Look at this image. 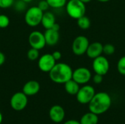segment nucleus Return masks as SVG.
<instances>
[{"label": "nucleus", "instance_id": "473e14b6", "mask_svg": "<svg viewBox=\"0 0 125 124\" xmlns=\"http://www.w3.org/2000/svg\"><path fill=\"white\" fill-rule=\"evenodd\" d=\"M81 1L83 3H84V4H87V3H89V2L92 1V0H81Z\"/></svg>", "mask_w": 125, "mask_h": 124}, {"label": "nucleus", "instance_id": "9b49d317", "mask_svg": "<svg viewBox=\"0 0 125 124\" xmlns=\"http://www.w3.org/2000/svg\"><path fill=\"white\" fill-rule=\"evenodd\" d=\"M56 64V61L51 53H45L38 58V68L43 72H49Z\"/></svg>", "mask_w": 125, "mask_h": 124}, {"label": "nucleus", "instance_id": "dca6fc26", "mask_svg": "<svg viewBox=\"0 0 125 124\" xmlns=\"http://www.w3.org/2000/svg\"><path fill=\"white\" fill-rule=\"evenodd\" d=\"M56 23V17L51 12L45 11L43 13L41 24L45 29H51Z\"/></svg>", "mask_w": 125, "mask_h": 124}, {"label": "nucleus", "instance_id": "f3484780", "mask_svg": "<svg viewBox=\"0 0 125 124\" xmlns=\"http://www.w3.org/2000/svg\"><path fill=\"white\" fill-rule=\"evenodd\" d=\"M98 122H99L98 115L90 111L83 115L80 120L81 124H97Z\"/></svg>", "mask_w": 125, "mask_h": 124}, {"label": "nucleus", "instance_id": "4be33fe9", "mask_svg": "<svg viewBox=\"0 0 125 124\" xmlns=\"http://www.w3.org/2000/svg\"><path fill=\"white\" fill-rule=\"evenodd\" d=\"M117 70L122 75L125 76V56L119 58L117 62Z\"/></svg>", "mask_w": 125, "mask_h": 124}, {"label": "nucleus", "instance_id": "1a4fd4ad", "mask_svg": "<svg viewBox=\"0 0 125 124\" xmlns=\"http://www.w3.org/2000/svg\"><path fill=\"white\" fill-rule=\"evenodd\" d=\"M28 104V96L23 92L14 94L10 99V106L15 111H21L26 108Z\"/></svg>", "mask_w": 125, "mask_h": 124}, {"label": "nucleus", "instance_id": "423d86ee", "mask_svg": "<svg viewBox=\"0 0 125 124\" xmlns=\"http://www.w3.org/2000/svg\"><path fill=\"white\" fill-rule=\"evenodd\" d=\"M90 42L88 38L85 36L80 35L76 37L72 44V50L75 56H83L86 53L87 48Z\"/></svg>", "mask_w": 125, "mask_h": 124}, {"label": "nucleus", "instance_id": "aec40b11", "mask_svg": "<svg viewBox=\"0 0 125 124\" xmlns=\"http://www.w3.org/2000/svg\"><path fill=\"white\" fill-rule=\"evenodd\" d=\"M50 7L53 9H59L64 7L67 2V0H46Z\"/></svg>", "mask_w": 125, "mask_h": 124}, {"label": "nucleus", "instance_id": "6e6552de", "mask_svg": "<svg viewBox=\"0 0 125 124\" xmlns=\"http://www.w3.org/2000/svg\"><path fill=\"white\" fill-rule=\"evenodd\" d=\"M92 78V72L86 67H78L73 72L72 79L79 85L87 84Z\"/></svg>", "mask_w": 125, "mask_h": 124}, {"label": "nucleus", "instance_id": "a878e982", "mask_svg": "<svg viewBox=\"0 0 125 124\" xmlns=\"http://www.w3.org/2000/svg\"><path fill=\"white\" fill-rule=\"evenodd\" d=\"M15 0H0V8L7 9L13 6Z\"/></svg>", "mask_w": 125, "mask_h": 124}, {"label": "nucleus", "instance_id": "2f4dec72", "mask_svg": "<svg viewBox=\"0 0 125 124\" xmlns=\"http://www.w3.org/2000/svg\"><path fill=\"white\" fill-rule=\"evenodd\" d=\"M51 29H54V30H56V31H59L60 26H59L58 23H56L53 26V27H52Z\"/></svg>", "mask_w": 125, "mask_h": 124}, {"label": "nucleus", "instance_id": "f257e3e1", "mask_svg": "<svg viewBox=\"0 0 125 124\" xmlns=\"http://www.w3.org/2000/svg\"><path fill=\"white\" fill-rule=\"evenodd\" d=\"M112 103L111 96L106 92L96 93L91 102L89 103V109L97 115H102L107 112Z\"/></svg>", "mask_w": 125, "mask_h": 124}, {"label": "nucleus", "instance_id": "2eb2a0df", "mask_svg": "<svg viewBox=\"0 0 125 124\" xmlns=\"http://www.w3.org/2000/svg\"><path fill=\"white\" fill-rule=\"evenodd\" d=\"M44 36L46 42V45L49 46H53L56 45L59 40V32L53 29H45Z\"/></svg>", "mask_w": 125, "mask_h": 124}, {"label": "nucleus", "instance_id": "bb28decb", "mask_svg": "<svg viewBox=\"0 0 125 124\" xmlns=\"http://www.w3.org/2000/svg\"><path fill=\"white\" fill-rule=\"evenodd\" d=\"M37 7H38L41 10H42L43 12L47 11L48 9L50 7H49V4H48V1H47L46 0H42V1H40L38 3Z\"/></svg>", "mask_w": 125, "mask_h": 124}, {"label": "nucleus", "instance_id": "c85d7f7f", "mask_svg": "<svg viewBox=\"0 0 125 124\" xmlns=\"http://www.w3.org/2000/svg\"><path fill=\"white\" fill-rule=\"evenodd\" d=\"M51 54H52L53 57L54 58V59H55L56 61H59V60H60L61 58H62V53H61L60 51L56 50V51L53 52V53H51Z\"/></svg>", "mask_w": 125, "mask_h": 124}, {"label": "nucleus", "instance_id": "7ed1b4c3", "mask_svg": "<svg viewBox=\"0 0 125 124\" xmlns=\"http://www.w3.org/2000/svg\"><path fill=\"white\" fill-rule=\"evenodd\" d=\"M65 7L67 15L73 19L78 20L85 15L86 5L81 0H69Z\"/></svg>", "mask_w": 125, "mask_h": 124}, {"label": "nucleus", "instance_id": "c9c22d12", "mask_svg": "<svg viewBox=\"0 0 125 124\" xmlns=\"http://www.w3.org/2000/svg\"><path fill=\"white\" fill-rule=\"evenodd\" d=\"M24 2H26V4H28V3H30V2H31L33 0H23Z\"/></svg>", "mask_w": 125, "mask_h": 124}, {"label": "nucleus", "instance_id": "c756f323", "mask_svg": "<svg viewBox=\"0 0 125 124\" xmlns=\"http://www.w3.org/2000/svg\"><path fill=\"white\" fill-rule=\"evenodd\" d=\"M5 60H6V58H5L4 54L2 52H1V51H0V67H1V66H2V65L4 64Z\"/></svg>", "mask_w": 125, "mask_h": 124}, {"label": "nucleus", "instance_id": "a211bd4d", "mask_svg": "<svg viewBox=\"0 0 125 124\" xmlns=\"http://www.w3.org/2000/svg\"><path fill=\"white\" fill-rule=\"evenodd\" d=\"M64 85L65 91L70 95H76L81 88L80 85L73 79L68 80Z\"/></svg>", "mask_w": 125, "mask_h": 124}, {"label": "nucleus", "instance_id": "f8f14e48", "mask_svg": "<svg viewBox=\"0 0 125 124\" xmlns=\"http://www.w3.org/2000/svg\"><path fill=\"white\" fill-rule=\"evenodd\" d=\"M50 119L56 124L63 121L65 117V111L64 108L60 105H53L49 110Z\"/></svg>", "mask_w": 125, "mask_h": 124}, {"label": "nucleus", "instance_id": "72a5a7b5", "mask_svg": "<svg viewBox=\"0 0 125 124\" xmlns=\"http://www.w3.org/2000/svg\"><path fill=\"white\" fill-rule=\"evenodd\" d=\"M97 1H100V2H102V3H105V2L109 1L110 0H97Z\"/></svg>", "mask_w": 125, "mask_h": 124}, {"label": "nucleus", "instance_id": "6ab92c4d", "mask_svg": "<svg viewBox=\"0 0 125 124\" xmlns=\"http://www.w3.org/2000/svg\"><path fill=\"white\" fill-rule=\"evenodd\" d=\"M77 24L81 29L86 30L91 26V20L87 16L83 15L77 20Z\"/></svg>", "mask_w": 125, "mask_h": 124}, {"label": "nucleus", "instance_id": "0eeeda50", "mask_svg": "<svg viewBox=\"0 0 125 124\" xmlns=\"http://www.w3.org/2000/svg\"><path fill=\"white\" fill-rule=\"evenodd\" d=\"M109 69L110 63L105 56H100L93 59L92 69L95 74H99L104 76L108 72Z\"/></svg>", "mask_w": 125, "mask_h": 124}, {"label": "nucleus", "instance_id": "f704fd0d", "mask_svg": "<svg viewBox=\"0 0 125 124\" xmlns=\"http://www.w3.org/2000/svg\"><path fill=\"white\" fill-rule=\"evenodd\" d=\"M2 120H3V116H2V114H1V113L0 112V124H1V122H2Z\"/></svg>", "mask_w": 125, "mask_h": 124}, {"label": "nucleus", "instance_id": "f03ea898", "mask_svg": "<svg viewBox=\"0 0 125 124\" xmlns=\"http://www.w3.org/2000/svg\"><path fill=\"white\" fill-rule=\"evenodd\" d=\"M73 69L66 63H56L48 72L50 79L55 83L64 84L72 79Z\"/></svg>", "mask_w": 125, "mask_h": 124}, {"label": "nucleus", "instance_id": "9d476101", "mask_svg": "<svg viewBox=\"0 0 125 124\" xmlns=\"http://www.w3.org/2000/svg\"><path fill=\"white\" fill-rule=\"evenodd\" d=\"M29 43L31 48L37 50L43 49L46 45L44 33L39 31H33L29 36Z\"/></svg>", "mask_w": 125, "mask_h": 124}, {"label": "nucleus", "instance_id": "cd10ccee", "mask_svg": "<svg viewBox=\"0 0 125 124\" xmlns=\"http://www.w3.org/2000/svg\"><path fill=\"white\" fill-rule=\"evenodd\" d=\"M92 80L94 84H100L103 80V76L99 74H95L92 77Z\"/></svg>", "mask_w": 125, "mask_h": 124}, {"label": "nucleus", "instance_id": "412c9836", "mask_svg": "<svg viewBox=\"0 0 125 124\" xmlns=\"http://www.w3.org/2000/svg\"><path fill=\"white\" fill-rule=\"evenodd\" d=\"M27 58L30 61H36L40 58L39 50L31 48L27 52Z\"/></svg>", "mask_w": 125, "mask_h": 124}, {"label": "nucleus", "instance_id": "20e7f679", "mask_svg": "<svg viewBox=\"0 0 125 124\" xmlns=\"http://www.w3.org/2000/svg\"><path fill=\"white\" fill-rule=\"evenodd\" d=\"M44 12L37 6L29 7L25 13L24 20L26 23L31 27H36L41 24Z\"/></svg>", "mask_w": 125, "mask_h": 124}, {"label": "nucleus", "instance_id": "4468645a", "mask_svg": "<svg viewBox=\"0 0 125 124\" xmlns=\"http://www.w3.org/2000/svg\"><path fill=\"white\" fill-rule=\"evenodd\" d=\"M40 89V83L36 80H29L26 82L23 86L22 91L27 96H31L36 95Z\"/></svg>", "mask_w": 125, "mask_h": 124}, {"label": "nucleus", "instance_id": "393cba45", "mask_svg": "<svg viewBox=\"0 0 125 124\" xmlns=\"http://www.w3.org/2000/svg\"><path fill=\"white\" fill-rule=\"evenodd\" d=\"M10 18L7 15L4 14H0V28L4 29L10 25Z\"/></svg>", "mask_w": 125, "mask_h": 124}, {"label": "nucleus", "instance_id": "39448f33", "mask_svg": "<svg viewBox=\"0 0 125 124\" xmlns=\"http://www.w3.org/2000/svg\"><path fill=\"white\" fill-rule=\"evenodd\" d=\"M96 92L93 86L85 84L80 88L78 92L75 95L76 99L81 105H87L91 102Z\"/></svg>", "mask_w": 125, "mask_h": 124}, {"label": "nucleus", "instance_id": "5701e85b", "mask_svg": "<svg viewBox=\"0 0 125 124\" xmlns=\"http://www.w3.org/2000/svg\"><path fill=\"white\" fill-rule=\"evenodd\" d=\"M116 50L115 46L112 44H105L103 45V53L105 56H112Z\"/></svg>", "mask_w": 125, "mask_h": 124}, {"label": "nucleus", "instance_id": "7c9ffc66", "mask_svg": "<svg viewBox=\"0 0 125 124\" xmlns=\"http://www.w3.org/2000/svg\"><path fill=\"white\" fill-rule=\"evenodd\" d=\"M63 124H81L80 121L76 120H68L66 122H64Z\"/></svg>", "mask_w": 125, "mask_h": 124}, {"label": "nucleus", "instance_id": "b1692460", "mask_svg": "<svg viewBox=\"0 0 125 124\" xmlns=\"http://www.w3.org/2000/svg\"><path fill=\"white\" fill-rule=\"evenodd\" d=\"M26 3L24 2L23 0H18L14 2V9L15 10L18 11V12H23L26 10Z\"/></svg>", "mask_w": 125, "mask_h": 124}, {"label": "nucleus", "instance_id": "ddd939ff", "mask_svg": "<svg viewBox=\"0 0 125 124\" xmlns=\"http://www.w3.org/2000/svg\"><path fill=\"white\" fill-rule=\"evenodd\" d=\"M103 53V45L100 42H94L89 44L87 50L86 56L92 59H94L95 58L102 56Z\"/></svg>", "mask_w": 125, "mask_h": 124}]
</instances>
